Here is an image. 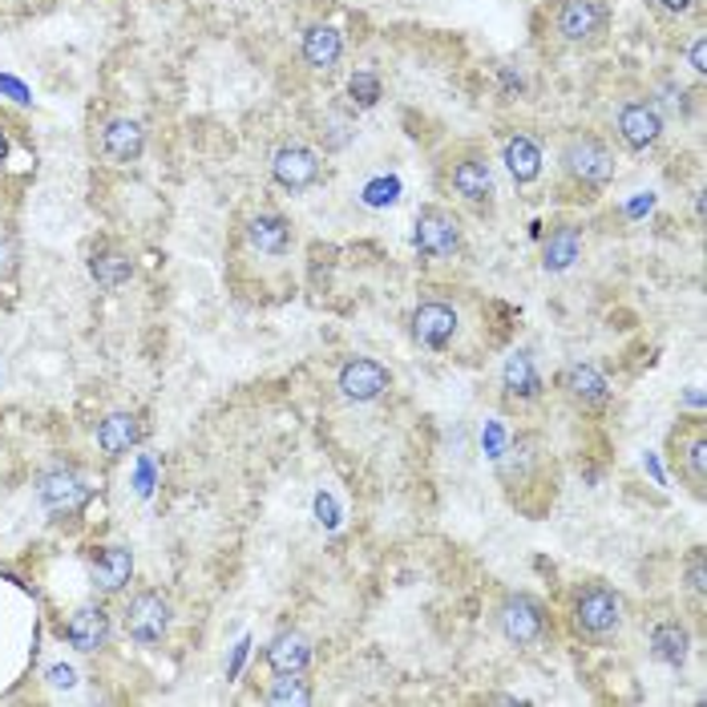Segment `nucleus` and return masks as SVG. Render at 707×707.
I'll list each match as a JSON object with an SVG mask.
<instances>
[{"instance_id": "1", "label": "nucleus", "mask_w": 707, "mask_h": 707, "mask_svg": "<svg viewBox=\"0 0 707 707\" xmlns=\"http://www.w3.org/2000/svg\"><path fill=\"white\" fill-rule=\"evenodd\" d=\"M497 627H501V635L513 647H537L542 638L550 635L546 610L537 607L530 594H509L506 603H501V610H497Z\"/></svg>"}, {"instance_id": "2", "label": "nucleus", "mask_w": 707, "mask_h": 707, "mask_svg": "<svg viewBox=\"0 0 707 707\" xmlns=\"http://www.w3.org/2000/svg\"><path fill=\"white\" fill-rule=\"evenodd\" d=\"M622 622V603L619 594L607 591V586H591L574 598V627H579L586 638H607L619 631Z\"/></svg>"}, {"instance_id": "3", "label": "nucleus", "mask_w": 707, "mask_h": 707, "mask_svg": "<svg viewBox=\"0 0 707 707\" xmlns=\"http://www.w3.org/2000/svg\"><path fill=\"white\" fill-rule=\"evenodd\" d=\"M562 162L586 186H607L615 178V154L598 138H570L562 150Z\"/></svg>"}, {"instance_id": "4", "label": "nucleus", "mask_w": 707, "mask_h": 707, "mask_svg": "<svg viewBox=\"0 0 707 707\" xmlns=\"http://www.w3.org/2000/svg\"><path fill=\"white\" fill-rule=\"evenodd\" d=\"M417 251L429 259H452L461 251V226L445 211H421L417 214V231H412Z\"/></svg>"}, {"instance_id": "5", "label": "nucleus", "mask_w": 707, "mask_h": 707, "mask_svg": "<svg viewBox=\"0 0 707 707\" xmlns=\"http://www.w3.org/2000/svg\"><path fill=\"white\" fill-rule=\"evenodd\" d=\"M388 384H393V372L381 360L356 356V360H348V364L339 368V393L348 396V400H356V405H368V400L384 396Z\"/></svg>"}, {"instance_id": "6", "label": "nucleus", "mask_w": 707, "mask_h": 707, "mask_svg": "<svg viewBox=\"0 0 707 707\" xmlns=\"http://www.w3.org/2000/svg\"><path fill=\"white\" fill-rule=\"evenodd\" d=\"M170 627V607L166 598L154 591H141L129 598L126 607V635L134 638V643H158V638L166 635Z\"/></svg>"}, {"instance_id": "7", "label": "nucleus", "mask_w": 707, "mask_h": 707, "mask_svg": "<svg viewBox=\"0 0 707 707\" xmlns=\"http://www.w3.org/2000/svg\"><path fill=\"white\" fill-rule=\"evenodd\" d=\"M271 174H275V183L283 190L299 195V190L320 183V158L311 154L308 146H280L275 158H271Z\"/></svg>"}, {"instance_id": "8", "label": "nucleus", "mask_w": 707, "mask_h": 707, "mask_svg": "<svg viewBox=\"0 0 707 707\" xmlns=\"http://www.w3.org/2000/svg\"><path fill=\"white\" fill-rule=\"evenodd\" d=\"M457 311L449 303H421L412 311V339L424 344V348H449L452 336H457Z\"/></svg>"}, {"instance_id": "9", "label": "nucleus", "mask_w": 707, "mask_h": 707, "mask_svg": "<svg viewBox=\"0 0 707 707\" xmlns=\"http://www.w3.org/2000/svg\"><path fill=\"white\" fill-rule=\"evenodd\" d=\"M607 25V9L598 0H562L558 9V33L566 41H591L594 33H603Z\"/></svg>"}, {"instance_id": "10", "label": "nucleus", "mask_w": 707, "mask_h": 707, "mask_svg": "<svg viewBox=\"0 0 707 707\" xmlns=\"http://www.w3.org/2000/svg\"><path fill=\"white\" fill-rule=\"evenodd\" d=\"M65 638H70V647L94 655L110 643V615L101 607H77L65 622Z\"/></svg>"}, {"instance_id": "11", "label": "nucleus", "mask_w": 707, "mask_h": 707, "mask_svg": "<svg viewBox=\"0 0 707 707\" xmlns=\"http://www.w3.org/2000/svg\"><path fill=\"white\" fill-rule=\"evenodd\" d=\"M37 494H41L45 506L57 509V513H73V509L85 506L89 489H85V481L77 477L73 469H49L41 477V485H37Z\"/></svg>"}, {"instance_id": "12", "label": "nucleus", "mask_w": 707, "mask_h": 707, "mask_svg": "<svg viewBox=\"0 0 707 707\" xmlns=\"http://www.w3.org/2000/svg\"><path fill=\"white\" fill-rule=\"evenodd\" d=\"M311 663V638L299 631H283L268 643V667L275 675H299Z\"/></svg>"}, {"instance_id": "13", "label": "nucleus", "mask_w": 707, "mask_h": 707, "mask_svg": "<svg viewBox=\"0 0 707 707\" xmlns=\"http://www.w3.org/2000/svg\"><path fill=\"white\" fill-rule=\"evenodd\" d=\"M659 134H663V122H659L655 106H622L619 138L627 141L631 150H647V146H655Z\"/></svg>"}, {"instance_id": "14", "label": "nucleus", "mask_w": 707, "mask_h": 707, "mask_svg": "<svg viewBox=\"0 0 707 707\" xmlns=\"http://www.w3.org/2000/svg\"><path fill=\"white\" fill-rule=\"evenodd\" d=\"M141 150H146V134H141L138 122L117 117L101 129V154L110 162H134V158H141Z\"/></svg>"}, {"instance_id": "15", "label": "nucleus", "mask_w": 707, "mask_h": 707, "mask_svg": "<svg viewBox=\"0 0 707 707\" xmlns=\"http://www.w3.org/2000/svg\"><path fill=\"white\" fill-rule=\"evenodd\" d=\"M134 579V554L122 550V546H106V550L94 558V586L106 594L126 591V582Z\"/></svg>"}, {"instance_id": "16", "label": "nucleus", "mask_w": 707, "mask_h": 707, "mask_svg": "<svg viewBox=\"0 0 707 707\" xmlns=\"http://www.w3.org/2000/svg\"><path fill=\"white\" fill-rule=\"evenodd\" d=\"M562 388H566V396L579 400V405H603V400H607V376H603L594 364H582V360L566 364Z\"/></svg>"}, {"instance_id": "17", "label": "nucleus", "mask_w": 707, "mask_h": 707, "mask_svg": "<svg viewBox=\"0 0 707 707\" xmlns=\"http://www.w3.org/2000/svg\"><path fill=\"white\" fill-rule=\"evenodd\" d=\"M650 655L667 667L687 663V655H692V635H687V627H683V622H659V627L650 631Z\"/></svg>"}, {"instance_id": "18", "label": "nucleus", "mask_w": 707, "mask_h": 707, "mask_svg": "<svg viewBox=\"0 0 707 707\" xmlns=\"http://www.w3.org/2000/svg\"><path fill=\"white\" fill-rule=\"evenodd\" d=\"M138 437H141V424L134 412H110L98 429V445L106 457H122V452H129L134 445H138Z\"/></svg>"}, {"instance_id": "19", "label": "nucleus", "mask_w": 707, "mask_h": 707, "mask_svg": "<svg viewBox=\"0 0 707 707\" xmlns=\"http://www.w3.org/2000/svg\"><path fill=\"white\" fill-rule=\"evenodd\" d=\"M247 243L263 255H283L292 247V226L280 214H255L247 223Z\"/></svg>"}, {"instance_id": "20", "label": "nucleus", "mask_w": 707, "mask_h": 707, "mask_svg": "<svg viewBox=\"0 0 707 707\" xmlns=\"http://www.w3.org/2000/svg\"><path fill=\"white\" fill-rule=\"evenodd\" d=\"M501 384H506L509 396H518V400H534L542 393V376H537L534 368V356L530 352H513L501 368Z\"/></svg>"}, {"instance_id": "21", "label": "nucleus", "mask_w": 707, "mask_h": 707, "mask_svg": "<svg viewBox=\"0 0 707 707\" xmlns=\"http://www.w3.org/2000/svg\"><path fill=\"white\" fill-rule=\"evenodd\" d=\"M339 53H344V41H339V33L332 25H315L303 33V61L311 70H332Z\"/></svg>"}, {"instance_id": "22", "label": "nucleus", "mask_w": 707, "mask_h": 707, "mask_svg": "<svg viewBox=\"0 0 707 707\" xmlns=\"http://www.w3.org/2000/svg\"><path fill=\"white\" fill-rule=\"evenodd\" d=\"M452 190L466 198V202H485V198L494 195V174H489L485 162L466 158L461 166L452 170Z\"/></svg>"}, {"instance_id": "23", "label": "nucleus", "mask_w": 707, "mask_h": 707, "mask_svg": "<svg viewBox=\"0 0 707 707\" xmlns=\"http://www.w3.org/2000/svg\"><path fill=\"white\" fill-rule=\"evenodd\" d=\"M506 166L518 183H534L537 174H542V150L530 138L518 134V138L506 141Z\"/></svg>"}, {"instance_id": "24", "label": "nucleus", "mask_w": 707, "mask_h": 707, "mask_svg": "<svg viewBox=\"0 0 707 707\" xmlns=\"http://www.w3.org/2000/svg\"><path fill=\"white\" fill-rule=\"evenodd\" d=\"M582 251V239L574 226H558L550 239H546V251H542V268L546 271H566Z\"/></svg>"}, {"instance_id": "25", "label": "nucleus", "mask_w": 707, "mask_h": 707, "mask_svg": "<svg viewBox=\"0 0 707 707\" xmlns=\"http://www.w3.org/2000/svg\"><path fill=\"white\" fill-rule=\"evenodd\" d=\"M89 271H94V280H98L101 287H122V283L129 280L134 263H129L126 255L101 251V255H94V259H89Z\"/></svg>"}, {"instance_id": "26", "label": "nucleus", "mask_w": 707, "mask_h": 707, "mask_svg": "<svg viewBox=\"0 0 707 707\" xmlns=\"http://www.w3.org/2000/svg\"><path fill=\"white\" fill-rule=\"evenodd\" d=\"M271 704H311V687L296 675H280V683L268 695Z\"/></svg>"}, {"instance_id": "27", "label": "nucleus", "mask_w": 707, "mask_h": 707, "mask_svg": "<svg viewBox=\"0 0 707 707\" xmlns=\"http://www.w3.org/2000/svg\"><path fill=\"white\" fill-rule=\"evenodd\" d=\"M348 94L356 98V106H376L381 101V82L372 73H356L352 82H348Z\"/></svg>"}, {"instance_id": "28", "label": "nucleus", "mask_w": 707, "mask_h": 707, "mask_svg": "<svg viewBox=\"0 0 707 707\" xmlns=\"http://www.w3.org/2000/svg\"><path fill=\"white\" fill-rule=\"evenodd\" d=\"M687 473H692L695 489H704V481H707V437H695L692 445H687Z\"/></svg>"}, {"instance_id": "29", "label": "nucleus", "mask_w": 707, "mask_h": 707, "mask_svg": "<svg viewBox=\"0 0 707 707\" xmlns=\"http://www.w3.org/2000/svg\"><path fill=\"white\" fill-rule=\"evenodd\" d=\"M396 195H400V183H396V178H376V183H368L364 202L368 207H384V202H396Z\"/></svg>"}, {"instance_id": "30", "label": "nucleus", "mask_w": 707, "mask_h": 707, "mask_svg": "<svg viewBox=\"0 0 707 707\" xmlns=\"http://www.w3.org/2000/svg\"><path fill=\"white\" fill-rule=\"evenodd\" d=\"M687 586H692L695 594L707 591V579H704V554L695 550L692 558H687Z\"/></svg>"}, {"instance_id": "31", "label": "nucleus", "mask_w": 707, "mask_h": 707, "mask_svg": "<svg viewBox=\"0 0 707 707\" xmlns=\"http://www.w3.org/2000/svg\"><path fill=\"white\" fill-rule=\"evenodd\" d=\"M77 679H73V667H65V663H57V667H49V687H73Z\"/></svg>"}, {"instance_id": "32", "label": "nucleus", "mask_w": 707, "mask_h": 707, "mask_svg": "<svg viewBox=\"0 0 707 707\" xmlns=\"http://www.w3.org/2000/svg\"><path fill=\"white\" fill-rule=\"evenodd\" d=\"M692 65H695L699 73L707 70V41H704V37H699V41L692 45Z\"/></svg>"}, {"instance_id": "33", "label": "nucleus", "mask_w": 707, "mask_h": 707, "mask_svg": "<svg viewBox=\"0 0 707 707\" xmlns=\"http://www.w3.org/2000/svg\"><path fill=\"white\" fill-rule=\"evenodd\" d=\"M0 89H9L16 101H28V94H25V85H16V82H9V77H0Z\"/></svg>"}, {"instance_id": "34", "label": "nucleus", "mask_w": 707, "mask_h": 707, "mask_svg": "<svg viewBox=\"0 0 707 707\" xmlns=\"http://www.w3.org/2000/svg\"><path fill=\"white\" fill-rule=\"evenodd\" d=\"M655 4H659V9H667V13H683L692 0H655Z\"/></svg>"}, {"instance_id": "35", "label": "nucleus", "mask_w": 707, "mask_h": 707, "mask_svg": "<svg viewBox=\"0 0 707 707\" xmlns=\"http://www.w3.org/2000/svg\"><path fill=\"white\" fill-rule=\"evenodd\" d=\"M4 154H9V138H4V129H0V162H4Z\"/></svg>"}]
</instances>
